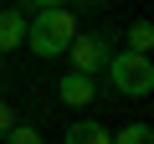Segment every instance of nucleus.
Returning <instances> with one entry per match:
<instances>
[{
    "label": "nucleus",
    "instance_id": "f8f14e48",
    "mask_svg": "<svg viewBox=\"0 0 154 144\" xmlns=\"http://www.w3.org/2000/svg\"><path fill=\"white\" fill-rule=\"evenodd\" d=\"M88 5H108V0H88Z\"/></svg>",
    "mask_w": 154,
    "mask_h": 144
},
{
    "label": "nucleus",
    "instance_id": "7ed1b4c3",
    "mask_svg": "<svg viewBox=\"0 0 154 144\" xmlns=\"http://www.w3.org/2000/svg\"><path fill=\"white\" fill-rule=\"evenodd\" d=\"M67 57H72V72L93 77V72H103V67H108L113 41H108L103 31H77V36H72V46H67Z\"/></svg>",
    "mask_w": 154,
    "mask_h": 144
},
{
    "label": "nucleus",
    "instance_id": "f257e3e1",
    "mask_svg": "<svg viewBox=\"0 0 154 144\" xmlns=\"http://www.w3.org/2000/svg\"><path fill=\"white\" fill-rule=\"evenodd\" d=\"M77 36V16L62 5V11H41V16H26V46L36 57H62Z\"/></svg>",
    "mask_w": 154,
    "mask_h": 144
},
{
    "label": "nucleus",
    "instance_id": "423d86ee",
    "mask_svg": "<svg viewBox=\"0 0 154 144\" xmlns=\"http://www.w3.org/2000/svg\"><path fill=\"white\" fill-rule=\"evenodd\" d=\"M62 144H108V129H103L98 118H77V124H67Z\"/></svg>",
    "mask_w": 154,
    "mask_h": 144
},
{
    "label": "nucleus",
    "instance_id": "39448f33",
    "mask_svg": "<svg viewBox=\"0 0 154 144\" xmlns=\"http://www.w3.org/2000/svg\"><path fill=\"white\" fill-rule=\"evenodd\" d=\"M93 93H98V88H93V77H82V72H67V77L57 83V98H62V103H72V108L93 103Z\"/></svg>",
    "mask_w": 154,
    "mask_h": 144
},
{
    "label": "nucleus",
    "instance_id": "0eeeda50",
    "mask_svg": "<svg viewBox=\"0 0 154 144\" xmlns=\"http://www.w3.org/2000/svg\"><path fill=\"white\" fill-rule=\"evenodd\" d=\"M108 144H154V129L149 124H123L118 134H108Z\"/></svg>",
    "mask_w": 154,
    "mask_h": 144
},
{
    "label": "nucleus",
    "instance_id": "ddd939ff",
    "mask_svg": "<svg viewBox=\"0 0 154 144\" xmlns=\"http://www.w3.org/2000/svg\"><path fill=\"white\" fill-rule=\"evenodd\" d=\"M0 5H11V0H0Z\"/></svg>",
    "mask_w": 154,
    "mask_h": 144
},
{
    "label": "nucleus",
    "instance_id": "6e6552de",
    "mask_svg": "<svg viewBox=\"0 0 154 144\" xmlns=\"http://www.w3.org/2000/svg\"><path fill=\"white\" fill-rule=\"evenodd\" d=\"M149 46H154V26H149V21H134V26H128V52L149 57Z\"/></svg>",
    "mask_w": 154,
    "mask_h": 144
},
{
    "label": "nucleus",
    "instance_id": "9d476101",
    "mask_svg": "<svg viewBox=\"0 0 154 144\" xmlns=\"http://www.w3.org/2000/svg\"><path fill=\"white\" fill-rule=\"evenodd\" d=\"M21 5H26L31 16H41V11H62V5H67V0H21Z\"/></svg>",
    "mask_w": 154,
    "mask_h": 144
},
{
    "label": "nucleus",
    "instance_id": "9b49d317",
    "mask_svg": "<svg viewBox=\"0 0 154 144\" xmlns=\"http://www.w3.org/2000/svg\"><path fill=\"white\" fill-rule=\"evenodd\" d=\"M16 124H21V118H16V108H11V103H0V139H5Z\"/></svg>",
    "mask_w": 154,
    "mask_h": 144
},
{
    "label": "nucleus",
    "instance_id": "f03ea898",
    "mask_svg": "<svg viewBox=\"0 0 154 144\" xmlns=\"http://www.w3.org/2000/svg\"><path fill=\"white\" fill-rule=\"evenodd\" d=\"M108 83L128 98H149L154 93V62L139 52H113L108 57Z\"/></svg>",
    "mask_w": 154,
    "mask_h": 144
},
{
    "label": "nucleus",
    "instance_id": "20e7f679",
    "mask_svg": "<svg viewBox=\"0 0 154 144\" xmlns=\"http://www.w3.org/2000/svg\"><path fill=\"white\" fill-rule=\"evenodd\" d=\"M16 46H26V11L0 5V57L16 52Z\"/></svg>",
    "mask_w": 154,
    "mask_h": 144
},
{
    "label": "nucleus",
    "instance_id": "1a4fd4ad",
    "mask_svg": "<svg viewBox=\"0 0 154 144\" xmlns=\"http://www.w3.org/2000/svg\"><path fill=\"white\" fill-rule=\"evenodd\" d=\"M0 144H41V134H36L31 124H16V129H11L5 139H0Z\"/></svg>",
    "mask_w": 154,
    "mask_h": 144
}]
</instances>
